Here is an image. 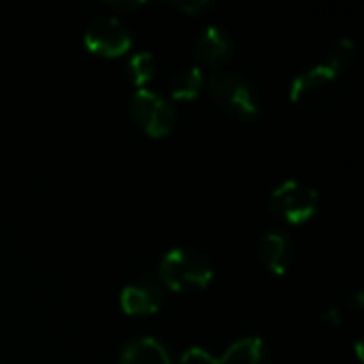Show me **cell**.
I'll return each mask as SVG.
<instances>
[{
  "label": "cell",
  "mask_w": 364,
  "mask_h": 364,
  "mask_svg": "<svg viewBox=\"0 0 364 364\" xmlns=\"http://www.w3.org/2000/svg\"><path fill=\"white\" fill-rule=\"evenodd\" d=\"M181 364H218V358L211 356L207 350L203 348H190L183 356H181Z\"/></svg>",
  "instance_id": "16"
},
{
  "label": "cell",
  "mask_w": 364,
  "mask_h": 364,
  "mask_svg": "<svg viewBox=\"0 0 364 364\" xmlns=\"http://www.w3.org/2000/svg\"><path fill=\"white\" fill-rule=\"evenodd\" d=\"M209 94L215 105L230 117L239 122H254L262 113V98L254 81L237 73L211 75Z\"/></svg>",
  "instance_id": "1"
},
{
  "label": "cell",
  "mask_w": 364,
  "mask_h": 364,
  "mask_svg": "<svg viewBox=\"0 0 364 364\" xmlns=\"http://www.w3.org/2000/svg\"><path fill=\"white\" fill-rule=\"evenodd\" d=\"M320 194L316 188L290 179L277 186L269 198V207L275 218L288 222V224H305L318 213Z\"/></svg>",
  "instance_id": "4"
},
{
  "label": "cell",
  "mask_w": 364,
  "mask_h": 364,
  "mask_svg": "<svg viewBox=\"0 0 364 364\" xmlns=\"http://www.w3.org/2000/svg\"><path fill=\"white\" fill-rule=\"evenodd\" d=\"M194 51H196V55L203 62L213 64V66H220V64H226L232 58L235 45H232V38L228 36V32L224 28L209 26V28H205L196 36Z\"/></svg>",
  "instance_id": "9"
},
{
  "label": "cell",
  "mask_w": 364,
  "mask_h": 364,
  "mask_svg": "<svg viewBox=\"0 0 364 364\" xmlns=\"http://www.w3.org/2000/svg\"><path fill=\"white\" fill-rule=\"evenodd\" d=\"M205 87V75L198 66H181L171 75L168 92L173 100H194Z\"/></svg>",
  "instance_id": "12"
},
{
  "label": "cell",
  "mask_w": 364,
  "mask_h": 364,
  "mask_svg": "<svg viewBox=\"0 0 364 364\" xmlns=\"http://www.w3.org/2000/svg\"><path fill=\"white\" fill-rule=\"evenodd\" d=\"M258 256L271 273L286 275L296 260V247L286 232L269 230L258 241Z\"/></svg>",
  "instance_id": "7"
},
{
  "label": "cell",
  "mask_w": 364,
  "mask_h": 364,
  "mask_svg": "<svg viewBox=\"0 0 364 364\" xmlns=\"http://www.w3.org/2000/svg\"><path fill=\"white\" fill-rule=\"evenodd\" d=\"M341 320H343V311H341L339 307H331V309L324 314V322L331 324V326H339Z\"/></svg>",
  "instance_id": "19"
},
{
  "label": "cell",
  "mask_w": 364,
  "mask_h": 364,
  "mask_svg": "<svg viewBox=\"0 0 364 364\" xmlns=\"http://www.w3.org/2000/svg\"><path fill=\"white\" fill-rule=\"evenodd\" d=\"M160 279L173 292L205 290L213 282V267L203 254L188 247H177L162 258Z\"/></svg>",
  "instance_id": "3"
},
{
  "label": "cell",
  "mask_w": 364,
  "mask_h": 364,
  "mask_svg": "<svg viewBox=\"0 0 364 364\" xmlns=\"http://www.w3.org/2000/svg\"><path fill=\"white\" fill-rule=\"evenodd\" d=\"M109 9H115V11H136V9H141V6H145L147 2H143V0H139V2H105Z\"/></svg>",
  "instance_id": "18"
},
{
  "label": "cell",
  "mask_w": 364,
  "mask_h": 364,
  "mask_svg": "<svg viewBox=\"0 0 364 364\" xmlns=\"http://www.w3.org/2000/svg\"><path fill=\"white\" fill-rule=\"evenodd\" d=\"M130 113L136 126L151 139H162L173 132L177 113L173 105L151 90H136L130 100Z\"/></svg>",
  "instance_id": "5"
},
{
  "label": "cell",
  "mask_w": 364,
  "mask_h": 364,
  "mask_svg": "<svg viewBox=\"0 0 364 364\" xmlns=\"http://www.w3.org/2000/svg\"><path fill=\"white\" fill-rule=\"evenodd\" d=\"M218 364H269L267 343L260 337L239 339L218 358Z\"/></svg>",
  "instance_id": "11"
},
{
  "label": "cell",
  "mask_w": 364,
  "mask_h": 364,
  "mask_svg": "<svg viewBox=\"0 0 364 364\" xmlns=\"http://www.w3.org/2000/svg\"><path fill=\"white\" fill-rule=\"evenodd\" d=\"M126 70H128L130 81H132L134 85H139V90H141V87L147 85V83L154 79V75H156V58H154V53H149V51H139V53H134V55L128 60Z\"/></svg>",
  "instance_id": "13"
},
{
  "label": "cell",
  "mask_w": 364,
  "mask_h": 364,
  "mask_svg": "<svg viewBox=\"0 0 364 364\" xmlns=\"http://www.w3.org/2000/svg\"><path fill=\"white\" fill-rule=\"evenodd\" d=\"M346 307H348V309H352V311H360V309L364 307L363 290H356V292H352V294L348 296V301H346Z\"/></svg>",
  "instance_id": "17"
},
{
  "label": "cell",
  "mask_w": 364,
  "mask_h": 364,
  "mask_svg": "<svg viewBox=\"0 0 364 364\" xmlns=\"http://www.w3.org/2000/svg\"><path fill=\"white\" fill-rule=\"evenodd\" d=\"M341 98V73L328 64H318L301 73L290 85V100L309 111L326 113Z\"/></svg>",
  "instance_id": "2"
},
{
  "label": "cell",
  "mask_w": 364,
  "mask_h": 364,
  "mask_svg": "<svg viewBox=\"0 0 364 364\" xmlns=\"http://www.w3.org/2000/svg\"><path fill=\"white\" fill-rule=\"evenodd\" d=\"M119 364H173V358L160 341L143 337L124 348Z\"/></svg>",
  "instance_id": "10"
},
{
  "label": "cell",
  "mask_w": 364,
  "mask_h": 364,
  "mask_svg": "<svg viewBox=\"0 0 364 364\" xmlns=\"http://www.w3.org/2000/svg\"><path fill=\"white\" fill-rule=\"evenodd\" d=\"M356 356L358 360H363V341H356Z\"/></svg>",
  "instance_id": "20"
},
{
  "label": "cell",
  "mask_w": 364,
  "mask_h": 364,
  "mask_svg": "<svg viewBox=\"0 0 364 364\" xmlns=\"http://www.w3.org/2000/svg\"><path fill=\"white\" fill-rule=\"evenodd\" d=\"M168 4L181 13H188V15H198V13L213 6V2H209V0H179V2H168Z\"/></svg>",
  "instance_id": "15"
},
{
  "label": "cell",
  "mask_w": 364,
  "mask_h": 364,
  "mask_svg": "<svg viewBox=\"0 0 364 364\" xmlns=\"http://www.w3.org/2000/svg\"><path fill=\"white\" fill-rule=\"evenodd\" d=\"M83 45L87 51L102 55V58H119L132 47V36L130 30L122 23L117 17H98L94 19L85 34H83Z\"/></svg>",
  "instance_id": "6"
},
{
  "label": "cell",
  "mask_w": 364,
  "mask_h": 364,
  "mask_svg": "<svg viewBox=\"0 0 364 364\" xmlns=\"http://www.w3.org/2000/svg\"><path fill=\"white\" fill-rule=\"evenodd\" d=\"M164 303V294L158 284L141 279L126 286L119 294V307L126 316H151L158 314Z\"/></svg>",
  "instance_id": "8"
},
{
  "label": "cell",
  "mask_w": 364,
  "mask_h": 364,
  "mask_svg": "<svg viewBox=\"0 0 364 364\" xmlns=\"http://www.w3.org/2000/svg\"><path fill=\"white\" fill-rule=\"evenodd\" d=\"M354 58H356V43H354L352 38L343 36V38H337V41L328 47V51H326V62H324V64H328L331 68H335L337 73H341L346 66H350V64L354 62Z\"/></svg>",
  "instance_id": "14"
}]
</instances>
